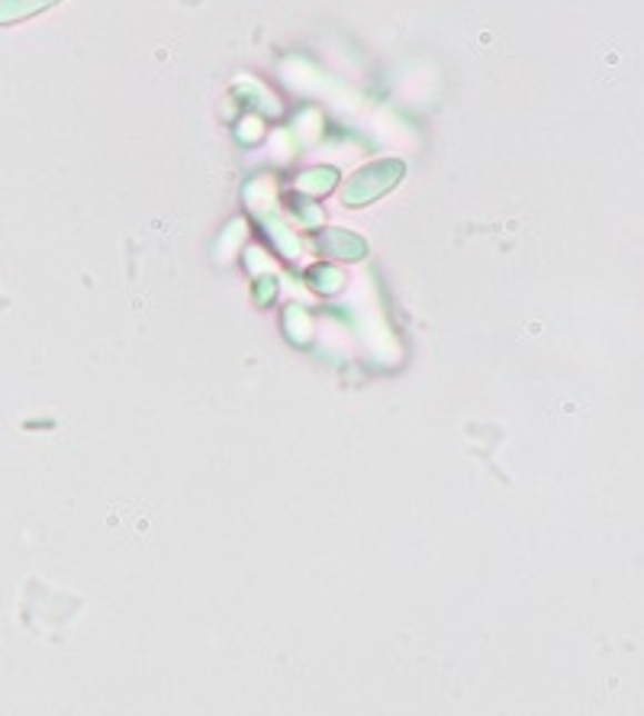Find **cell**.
Segmentation results:
<instances>
[{
	"label": "cell",
	"mask_w": 644,
	"mask_h": 716,
	"mask_svg": "<svg viewBox=\"0 0 644 716\" xmlns=\"http://www.w3.org/2000/svg\"><path fill=\"white\" fill-rule=\"evenodd\" d=\"M400 178H403V165L400 162L368 165V168H361L352 181H349V188H345V203L361 207V203H368V200H374V197L390 191Z\"/></svg>",
	"instance_id": "cell-1"
}]
</instances>
